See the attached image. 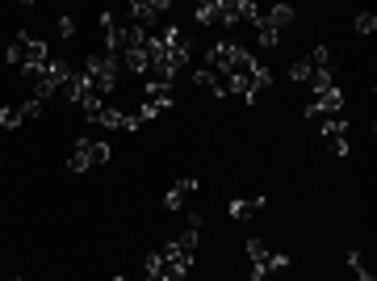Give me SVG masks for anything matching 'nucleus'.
<instances>
[{
    "label": "nucleus",
    "mask_w": 377,
    "mask_h": 281,
    "mask_svg": "<svg viewBox=\"0 0 377 281\" xmlns=\"http://www.w3.org/2000/svg\"><path fill=\"white\" fill-rule=\"evenodd\" d=\"M5 59H9V68H17L26 80H34V76L50 64V46H46V42H38V38H30V34L21 30V34L13 38V46H9Z\"/></svg>",
    "instance_id": "f257e3e1"
},
{
    "label": "nucleus",
    "mask_w": 377,
    "mask_h": 281,
    "mask_svg": "<svg viewBox=\"0 0 377 281\" xmlns=\"http://www.w3.org/2000/svg\"><path fill=\"white\" fill-rule=\"evenodd\" d=\"M118 68H122V59H114V55H105V50H101V55H88L80 72H84V80L105 97V93H114V88H118Z\"/></svg>",
    "instance_id": "f03ea898"
},
{
    "label": "nucleus",
    "mask_w": 377,
    "mask_h": 281,
    "mask_svg": "<svg viewBox=\"0 0 377 281\" xmlns=\"http://www.w3.org/2000/svg\"><path fill=\"white\" fill-rule=\"evenodd\" d=\"M96 164H110V143H96V139H80L72 147V173H88Z\"/></svg>",
    "instance_id": "7ed1b4c3"
},
{
    "label": "nucleus",
    "mask_w": 377,
    "mask_h": 281,
    "mask_svg": "<svg viewBox=\"0 0 377 281\" xmlns=\"http://www.w3.org/2000/svg\"><path fill=\"white\" fill-rule=\"evenodd\" d=\"M197 26H231L239 21V9H235V0H205V5H197Z\"/></svg>",
    "instance_id": "20e7f679"
},
{
    "label": "nucleus",
    "mask_w": 377,
    "mask_h": 281,
    "mask_svg": "<svg viewBox=\"0 0 377 281\" xmlns=\"http://www.w3.org/2000/svg\"><path fill=\"white\" fill-rule=\"evenodd\" d=\"M168 109H172V84H147V88H143V109H139L143 122L168 114Z\"/></svg>",
    "instance_id": "39448f33"
},
{
    "label": "nucleus",
    "mask_w": 377,
    "mask_h": 281,
    "mask_svg": "<svg viewBox=\"0 0 377 281\" xmlns=\"http://www.w3.org/2000/svg\"><path fill=\"white\" fill-rule=\"evenodd\" d=\"M164 13H172L168 0H134L126 17H130L134 26H143L147 34H155V26H159V17H164Z\"/></svg>",
    "instance_id": "423d86ee"
},
{
    "label": "nucleus",
    "mask_w": 377,
    "mask_h": 281,
    "mask_svg": "<svg viewBox=\"0 0 377 281\" xmlns=\"http://www.w3.org/2000/svg\"><path fill=\"white\" fill-rule=\"evenodd\" d=\"M92 122H101L105 130H126V135H134V130L143 126V118H139V114H118V109H96Z\"/></svg>",
    "instance_id": "0eeeda50"
},
{
    "label": "nucleus",
    "mask_w": 377,
    "mask_h": 281,
    "mask_svg": "<svg viewBox=\"0 0 377 281\" xmlns=\"http://www.w3.org/2000/svg\"><path fill=\"white\" fill-rule=\"evenodd\" d=\"M340 109H344V93L340 88H323V93H314L306 114L310 118H332V114H340Z\"/></svg>",
    "instance_id": "6e6552de"
},
{
    "label": "nucleus",
    "mask_w": 377,
    "mask_h": 281,
    "mask_svg": "<svg viewBox=\"0 0 377 281\" xmlns=\"http://www.w3.org/2000/svg\"><path fill=\"white\" fill-rule=\"evenodd\" d=\"M197 185H201V181H193V177H181V181H176V185L164 193V210H172V214H176V210H185V202L197 193Z\"/></svg>",
    "instance_id": "1a4fd4ad"
},
{
    "label": "nucleus",
    "mask_w": 377,
    "mask_h": 281,
    "mask_svg": "<svg viewBox=\"0 0 377 281\" xmlns=\"http://www.w3.org/2000/svg\"><path fill=\"white\" fill-rule=\"evenodd\" d=\"M323 139H327V147H332L336 155H348V151H352V147H348V122H344V118H327Z\"/></svg>",
    "instance_id": "9d476101"
},
{
    "label": "nucleus",
    "mask_w": 377,
    "mask_h": 281,
    "mask_svg": "<svg viewBox=\"0 0 377 281\" xmlns=\"http://www.w3.org/2000/svg\"><path fill=\"white\" fill-rule=\"evenodd\" d=\"M193 80H197V84H205L214 97H231V93H227V76H218V72H214V68H205V64L193 72Z\"/></svg>",
    "instance_id": "9b49d317"
},
{
    "label": "nucleus",
    "mask_w": 377,
    "mask_h": 281,
    "mask_svg": "<svg viewBox=\"0 0 377 281\" xmlns=\"http://www.w3.org/2000/svg\"><path fill=\"white\" fill-rule=\"evenodd\" d=\"M294 17H298V13H294L289 5H273V9H268V13H264V26H273V30L281 34L285 26H294Z\"/></svg>",
    "instance_id": "f8f14e48"
},
{
    "label": "nucleus",
    "mask_w": 377,
    "mask_h": 281,
    "mask_svg": "<svg viewBox=\"0 0 377 281\" xmlns=\"http://www.w3.org/2000/svg\"><path fill=\"white\" fill-rule=\"evenodd\" d=\"M264 206H268V197H235L231 202V214L235 218H247L252 210H264Z\"/></svg>",
    "instance_id": "ddd939ff"
},
{
    "label": "nucleus",
    "mask_w": 377,
    "mask_h": 281,
    "mask_svg": "<svg viewBox=\"0 0 377 281\" xmlns=\"http://www.w3.org/2000/svg\"><path fill=\"white\" fill-rule=\"evenodd\" d=\"M122 64H126L134 76H147V55H143V46H130V50L122 55Z\"/></svg>",
    "instance_id": "4468645a"
},
{
    "label": "nucleus",
    "mask_w": 377,
    "mask_h": 281,
    "mask_svg": "<svg viewBox=\"0 0 377 281\" xmlns=\"http://www.w3.org/2000/svg\"><path fill=\"white\" fill-rule=\"evenodd\" d=\"M143 273H147V281H164V252H151L143 260Z\"/></svg>",
    "instance_id": "2eb2a0df"
},
{
    "label": "nucleus",
    "mask_w": 377,
    "mask_h": 281,
    "mask_svg": "<svg viewBox=\"0 0 377 281\" xmlns=\"http://www.w3.org/2000/svg\"><path fill=\"white\" fill-rule=\"evenodd\" d=\"M310 76H314V64H310V59H294V64H289V80L310 84Z\"/></svg>",
    "instance_id": "dca6fc26"
},
{
    "label": "nucleus",
    "mask_w": 377,
    "mask_h": 281,
    "mask_svg": "<svg viewBox=\"0 0 377 281\" xmlns=\"http://www.w3.org/2000/svg\"><path fill=\"white\" fill-rule=\"evenodd\" d=\"M197 240H201V231H193V227H189L185 235H176V240H172V248H176V252H185V256H193V248H197Z\"/></svg>",
    "instance_id": "f3484780"
},
{
    "label": "nucleus",
    "mask_w": 377,
    "mask_h": 281,
    "mask_svg": "<svg viewBox=\"0 0 377 281\" xmlns=\"http://www.w3.org/2000/svg\"><path fill=\"white\" fill-rule=\"evenodd\" d=\"M348 269L356 273V281H373V273L365 269V260H360V252H348Z\"/></svg>",
    "instance_id": "a211bd4d"
},
{
    "label": "nucleus",
    "mask_w": 377,
    "mask_h": 281,
    "mask_svg": "<svg viewBox=\"0 0 377 281\" xmlns=\"http://www.w3.org/2000/svg\"><path fill=\"white\" fill-rule=\"evenodd\" d=\"M26 118H21V109H0V126H5V130H17Z\"/></svg>",
    "instance_id": "6ab92c4d"
},
{
    "label": "nucleus",
    "mask_w": 377,
    "mask_h": 281,
    "mask_svg": "<svg viewBox=\"0 0 377 281\" xmlns=\"http://www.w3.org/2000/svg\"><path fill=\"white\" fill-rule=\"evenodd\" d=\"M256 30H260V46H277V42H281V34H277L273 26H264V17H260V26H256Z\"/></svg>",
    "instance_id": "aec40b11"
},
{
    "label": "nucleus",
    "mask_w": 377,
    "mask_h": 281,
    "mask_svg": "<svg viewBox=\"0 0 377 281\" xmlns=\"http://www.w3.org/2000/svg\"><path fill=\"white\" fill-rule=\"evenodd\" d=\"M373 30H377V17L373 13H360L356 17V34H373Z\"/></svg>",
    "instance_id": "412c9836"
},
{
    "label": "nucleus",
    "mask_w": 377,
    "mask_h": 281,
    "mask_svg": "<svg viewBox=\"0 0 377 281\" xmlns=\"http://www.w3.org/2000/svg\"><path fill=\"white\" fill-rule=\"evenodd\" d=\"M38 114H42V101H38V97H30V101L21 105V118H38Z\"/></svg>",
    "instance_id": "4be33fe9"
},
{
    "label": "nucleus",
    "mask_w": 377,
    "mask_h": 281,
    "mask_svg": "<svg viewBox=\"0 0 377 281\" xmlns=\"http://www.w3.org/2000/svg\"><path fill=\"white\" fill-rule=\"evenodd\" d=\"M59 34L72 38V34H76V17H59Z\"/></svg>",
    "instance_id": "5701e85b"
},
{
    "label": "nucleus",
    "mask_w": 377,
    "mask_h": 281,
    "mask_svg": "<svg viewBox=\"0 0 377 281\" xmlns=\"http://www.w3.org/2000/svg\"><path fill=\"white\" fill-rule=\"evenodd\" d=\"M114 281H130V277H122V273H118V277H114Z\"/></svg>",
    "instance_id": "b1692460"
},
{
    "label": "nucleus",
    "mask_w": 377,
    "mask_h": 281,
    "mask_svg": "<svg viewBox=\"0 0 377 281\" xmlns=\"http://www.w3.org/2000/svg\"><path fill=\"white\" fill-rule=\"evenodd\" d=\"M9 281H21V277H9Z\"/></svg>",
    "instance_id": "393cba45"
}]
</instances>
